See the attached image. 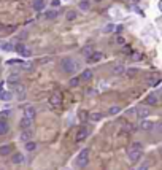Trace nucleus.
<instances>
[{"label":"nucleus","instance_id":"1","mask_svg":"<svg viewBox=\"0 0 162 170\" xmlns=\"http://www.w3.org/2000/svg\"><path fill=\"white\" fill-rule=\"evenodd\" d=\"M60 67H62V70L65 73L72 75L78 70V62H76L75 59H72V57H64V59L60 60Z\"/></svg>","mask_w":162,"mask_h":170},{"label":"nucleus","instance_id":"2","mask_svg":"<svg viewBox=\"0 0 162 170\" xmlns=\"http://www.w3.org/2000/svg\"><path fill=\"white\" fill-rule=\"evenodd\" d=\"M87 164H89V149L84 148L80 151L78 158H76V165H78L80 169H84Z\"/></svg>","mask_w":162,"mask_h":170},{"label":"nucleus","instance_id":"3","mask_svg":"<svg viewBox=\"0 0 162 170\" xmlns=\"http://www.w3.org/2000/svg\"><path fill=\"white\" fill-rule=\"evenodd\" d=\"M11 92H13V94H16L19 100L26 99V89H24V86H22L21 83H19V84H16V86H13V87H11Z\"/></svg>","mask_w":162,"mask_h":170},{"label":"nucleus","instance_id":"4","mask_svg":"<svg viewBox=\"0 0 162 170\" xmlns=\"http://www.w3.org/2000/svg\"><path fill=\"white\" fill-rule=\"evenodd\" d=\"M100 59H102V53H100V51H92V53H91L89 56L86 57L87 64H96V62H100Z\"/></svg>","mask_w":162,"mask_h":170},{"label":"nucleus","instance_id":"5","mask_svg":"<svg viewBox=\"0 0 162 170\" xmlns=\"http://www.w3.org/2000/svg\"><path fill=\"white\" fill-rule=\"evenodd\" d=\"M87 135H89V129L80 127L78 132H76V135H75V142H83V140H86Z\"/></svg>","mask_w":162,"mask_h":170},{"label":"nucleus","instance_id":"6","mask_svg":"<svg viewBox=\"0 0 162 170\" xmlns=\"http://www.w3.org/2000/svg\"><path fill=\"white\" fill-rule=\"evenodd\" d=\"M150 114H151V110H150L148 107H140V108H137V116L140 118V119H146Z\"/></svg>","mask_w":162,"mask_h":170},{"label":"nucleus","instance_id":"7","mask_svg":"<svg viewBox=\"0 0 162 170\" xmlns=\"http://www.w3.org/2000/svg\"><path fill=\"white\" fill-rule=\"evenodd\" d=\"M49 103H51L53 107H59V105L62 103V96H60L59 92L51 94V97H49Z\"/></svg>","mask_w":162,"mask_h":170},{"label":"nucleus","instance_id":"8","mask_svg":"<svg viewBox=\"0 0 162 170\" xmlns=\"http://www.w3.org/2000/svg\"><path fill=\"white\" fill-rule=\"evenodd\" d=\"M24 116L33 121V118L37 116V110H35V108L32 107V105H27V107L24 108Z\"/></svg>","mask_w":162,"mask_h":170},{"label":"nucleus","instance_id":"9","mask_svg":"<svg viewBox=\"0 0 162 170\" xmlns=\"http://www.w3.org/2000/svg\"><path fill=\"white\" fill-rule=\"evenodd\" d=\"M94 78V72L91 69H86V70H83L81 72V75H80V80L81 81H91Z\"/></svg>","mask_w":162,"mask_h":170},{"label":"nucleus","instance_id":"10","mask_svg":"<svg viewBox=\"0 0 162 170\" xmlns=\"http://www.w3.org/2000/svg\"><path fill=\"white\" fill-rule=\"evenodd\" d=\"M141 158V151H138V149H130L129 151V161L130 162H138Z\"/></svg>","mask_w":162,"mask_h":170},{"label":"nucleus","instance_id":"11","mask_svg":"<svg viewBox=\"0 0 162 170\" xmlns=\"http://www.w3.org/2000/svg\"><path fill=\"white\" fill-rule=\"evenodd\" d=\"M157 102H159V97H157L156 92H151L150 96L145 99V103H148V105H157Z\"/></svg>","mask_w":162,"mask_h":170},{"label":"nucleus","instance_id":"12","mask_svg":"<svg viewBox=\"0 0 162 170\" xmlns=\"http://www.w3.org/2000/svg\"><path fill=\"white\" fill-rule=\"evenodd\" d=\"M24 161H26V156L22 154V153H15V154L11 156V162L13 164H22Z\"/></svg>","mask_w":162,"mask_h":170},{"label":"nucleus","instance_id":"13","mask_svg":"<svg viewBox=\"0 0 162 170\" xmlns=\"http://www.w3.org/2000/svg\"><path fill=\"white\" fill-rule=\"evenodd\" d=\"M140 129L141 130H153L154 129V122L153 121H146V119H143L141 121V124H140Z\"/></svg>","mask_w":162,"mask_h":170},{"label":"nucleus","instance_id":"14","mask_svg":"<svg viewBox=\"0 0 162 170\" xmlns=\"http://www.w3.org/2000/svg\"><path fill=\"white\" fill-rule=\"evenodd\" d=\"M32 119H29V118H22V119H21V122H19V124H21V129H24V130H29V129L30 127H32Z\"/></svg>","mask_w":162,"mask_h":170},{"label":"nucleus","instance_id":"15","mask_svg":"<svg viewBox=\"0 0 162 170\" xmlns=\"http://www.w3.org/2000/svg\"><path fill=\"white\" fill-rule=\"evenodd\" d=\"M32 8L35 10V11H42V10L45 8V2H43V0H33Z\"/></svg>","mask_w":162,"mask_h":170},{"label":"nucleus","instance_id":"16","mask_svg":"<svg viewBox=\"0 0 162 170\" xmlns=\"http://www.w3.org/2000/svg\"><path fill=\"white\" fill-rule=\"evenodd\" d=\"M113 75H123L124 72H126V67L123 65V64H116V65H113Z\"/></svg>","mask_w":162,"mask_h":170},{"label":"nucleus","instance_id":"17","mask_svg":"<svg viewBox=\"0 0 162 170\" xmlns=\"http://www.w3.org/2000/svg\"><path fill=\"white\" fill-rule=\"evenodd\" d=\"M8 84H11V87L13 86H16V84H19V75L18 73H11L8 76Z\"/></svg>","mask_w":162,"mask_h":170},{"label":"nucleus","instance_id":"18","mask_svg":"<svg viewBox=\"0 0 162 170\" xmlns=\"http://www.w3.org/2000/svg\"><path fill=\"white\" fill-rule=\"evenodd\" d=\"M10 130V124L6 121H0V135H6Z\"/></svg>","mask_w":162,"mask_h":170},{"label":"nucleus","instance_id":"19","mask_svg":"<svg viewBox=\"0 0 162 170\" xmlns=\"http://www.w3.org/2000/svg\"><path fill=\"white\" fill-rule=\"evenodd\" d=\"M76 18H78V13H76L75 10H69V11H67V15H65L67 21H75Z\"/></svg>","mask_w":162,"mask_h":170},{"label":"nucleus","instance_id":"20","mask_svg":"<svg viewBox=\"0 0 162 170\" xmlns=\"http://www.w3.org/2000/svg\"><path fill=\"white\" fill-rule=\"evenodd\" d=\"M8 154H11V145L0 146V156H8Z\"/></svg>","mask_w":162,"mask_h":170},{"label":"nucleus","instance_id":"21","mask_svg":"<svg viewBox=\"0 0 162 170\" xmlns=\"http://www.w3.org/2000/svg\"><path fill=\"white\" fill-rule=\"evenodd\" d=\"M11 97H13V92L11 91H2L0 92V100H11Z\"/></svg>","mask_w":162,"mask_h":170},{"label":"nucleus","instance_id":"22","mask_svg":"<svg viewBox=\"0 0 162 170\" xmlns=\"http://www.w3.org/2000/svg\"><path fill=\"white\" fill-rule=\"evenodd\" d=\"M80 10H83V11H87V10L91 8V2L89 0H81V2L78 3Z\"/></svg>","mask_w":162,"mask_h":170},{"label":"nucleus","instance_id":"23","mask_svg":"<svg viewBox=\"0 0 162 170\" xmlns=\"http://www.w3.org/2000/svg\"><path fill=\"white\" fill-rule=\"evenodd\" d=\"M102 118H103V114H102V113H99V111H96V113H91V114H89V119H91V121H94V122L100 121Z\"/></svg>","mask_w":162,"mask_h":170},{"label":"nucleus","instance_id":"24","mask_svg":"<svg viewBox=\"0 0 162 170\" xmlns=\"http://www.w3.org/2000/svg\"><path fill=\"white\" fill-rule=\"evenodd\" d=\"M30 138H32V132H30V130H22L21 140L22 142H30Z\"/></svg>","mask_w":162,"mask_h":170},{"label":"nucleus","instance_id":"25","mask_svg":"<svg viewBox=\"0 0 162 170\" xmlns=\"http://www.w3.org/2000/svg\"><path fill=\"white\" fill-rule=\"evenodd\" d=\"M118 113H121V107H118V105L108 108V114H110V116H114V114H118Z\"/></svg>","mask_w":162,"mask_h":170},{"label":"nucleus","instance_id":"26","mask_svg":"<svg viewBox=\"0 0 162 170\" xmlns=\"http://www.w3.org/2000/svg\"><path fill=\"white\" fill-rule=\"evenodd\" d=\"M15 51L19 54V56H22V53L26 51V46H24V43H16L15 45Z\"/></svg>","mask_w":162,"mask_h":170},{"label":"nucleus","instance_id":"27","mask_svg":"<svg viewBox=\"0 0 162 170\" xmlns=\"http://www.w3.org/2000/svg\"><path fill=\"white\" fill-rule=\"evenodd\" d=\"M45 18L46 19H56L57 18V11L56 10H48V11L45 13Z\"/></svg>","mask_w":162,"mask_h":170},{"label":"nucleus","instance_id":"28","mask_svg":"<svg viewBox=\"0 0 162 170\" xmlns=\"http://www.w3.org/2000/svg\"><path fill=\"white\" fill-rule=\"evenodd\" d=\"M26 149L27 151H35L37 149V142H26Z\"/></svg>","mask_w":162,"mask_h":170},{"label":"nucleus","instance_id":"29","mask_svg":"<svg viewBox=\"0 0 162 170\" xmlns=\"http://www.w3.org/2000/svg\"><path fill=\"white\" fill-rule=\"evenodd\" d=\"M114 29H116V26L113 22H110V24H107L103 27V33H111V32H114Z\"/></svg>","mask_w":162,"mask_h":170},{"label":"nucleus","instance_id":"30","mask_svg":"<svg viewBox=\"0 0 162 170\" xmlns=\"http://www.w3.org/2000/svg\"><path fill=\"white\" fill-rule=\"evenodd\" d=\"M81 83V80H80V76H73L72 80L69 81V84H70V87H76L78 84Z\"/></svg>","mask_w":162,"mask_h":170},{"label":"nucleus","instance_id":"31","mask_svg":"<svg viewBox=\"0 0 162 170\" xmlns=\"http://www.w3.org/2000/svg\"><path fill=\"white\" fill-rule=\"evenodd\" d=\"M124 73H126L127 78H134L135 75L138 73V70H137V69H126V72H124Z\"/></svg>","mask_w":162,"mask_h":170},{"label":"nucleus","instance_id":"32","mask_svg":"<svg viewBox=\"0 0 162 170\" xmlns=\"http://www.w3.org/2000/svg\"><path fill=\"white\" fill-rule=\"evenodd\" d=\"M130 57H132V60H135V62H137V60H141V59H143V54H141V53H132V54H130Z\"/></svg>","mask_w":162,"mask_h":170},{"label":"nucleus","instance_id":"33","mask_svg":"<svg viewBox=\"0 0 162 170\" xmlns=\"http://www.w3.org/2000/svg\"><path fill=\"white\" fill-rule=\"evenodd\" d=\"M22 70H27V72H29V70H32L33 69V64L32 62H22Z\"/></svg>","mask_w":162,"mask_h":170},{"label":"nucleus","instance_id":"34","mask_svg":"<svg viewBox=\"0 0 162 170\" xmlns=\"http://www.w3.org/2000/svg\"><path fill=\"white\" fill-rule=\"evenodd\" d=\"M141 148H143V146H141L140 142H134L132 146H130V149H138V151H141Z\"/></svg>","mask_w":162,"mask_h":170},{"label":"nucleus","instance_id":"35","mask_svg":"<svg viewBox=\"0 0 162 170\" xmlns=\"http://www.w3.org/2000/svg\"><path fill=\"white\" fill-rule=\"evenodd\" d=\"M87 118H89V114H87L84 110H81V111H80V119H81V121H86Z\"/></svg>","mask_w":162,"mask_h":170},{"label":"nucleus","instance_id":"36","mask_svg":"<svg viewBox=\"0 0 162 170\" xmlns=\"http://www.w3.org/2000/svg\"><path fill=\"white\" fill-rule=\"evenodd\" d=\"M2 49H5V51H11V49H15V46H13L11 43H5V45H2Z\"/></svg>","mask_w":162,"mask_h":170},{"label":"nucleus","instance_id":"37","mask_svg":"<svg viewBox=\"0 0 162 170\" xmlns=\"http://www.w3.org/2000/svg\"><path fill=\"white\" fill-rule=\"evenodd\" d=\"M116 43L118 45H126V38H124V37H121V35H118V38H116Z\"/></svg>","mask_w":162,"mask_h":170},{"label":"nucleus","instance_id":"38","mask_svg":"<svg viewBox=\"0 0 162 170\" xmlns=\"http://www.w3.org/2000/svg\"><path fill=\"white\" fill-rule=\"evenodd\" d=\"M92 51H94V49H92V46H87V48H84V49H83V54H84V56L87 57V56H89L91 53H92Z\"/></svg>","mask_w":162,"mask_h":170},{"label":"nucleus","instance_id":"39","mask_svg":"<svg viewBox=\"0 0 162 170\" xmlns=\"http://www.w3.org/2000/svg\"><path fill=\"white\" fill-rule=\"evenodd\" d=\"M123 51H124V54H132V48H130L129 45H124Z\"/></svg>","mask_w":162,"mask_h":170},{"label":"nucleus","instance_id":"40","mask_svg":"<svg viewBox=\"0 0 162 170\" xmlns=\"http://www.w3.org/2000/svg\"><path fill=\"white\" fill-rule=\"evenodd\" d=\"M8 114H10V111H8V110L2 111V113H0V118H2V121H5L6 118H8Z\"/></svg>","mask_w":162,"mask_h":170},{"label":"nucleus","instance_id":"41","mask_svg":"<svg viewBox=\"0 0 162 170\" xmlns=\"http://www.w3.org/2000/svg\"><path fill=\"white\" fill-rule=\"evenodd\" d=\"M30 56H32V51H30L29 48H26V51L22 53V57H30Z\"/></svg>","mask_w":162,"mask_h":170},{"label":"nucleus","instance_id":"42","mask_svg":"<svg viewBox=\"0 0 162 170\" xmlns=\"http://www.w3.org/2000/svg\"><path fill=\"white\" fill-rule=\"evenodd\" d=\"M150 169V165H148V162H145V164H141L140 167H138V170H148Z\"/></svg>","mask_w":162,"mask_h":170},{"label":"nucleus","instance_id":"43","mask_svg":"<svg viewBox=\"0 0 162 170\" xmlns=\"http://www.w3.org/2000/svg\"><path fill=\"white\" fill-rule=\"evenodd\" d=\"M51 5L53 6H59L60 5V0H51Z\"/></svg>","mask_w":162,"mask_h":170},{"label":"nucleus","instance_id":"44","mask_svg":"<svg viewBox=\"0 0 162 170\" xmlns=\"http://www.w3.org/2000/svg\"><path fill=\"white\" fill-rule=\"evenodd\" d=\"M157 134L162 135V122H159V124H157Z\"/></svg>","mask_w":162,"mask_h":170},{"label":"nucleus","instance_id":"45","mask_svg":"<svg viewBox=\"0 0 162 170\" xmlns=\"http://www.w3.org/2000/svg\"><path fill=\"white\" fill-rule=\"evenodd\" d=\"M124 29V26H116V29H114V30H118V32H121V30H123Z\"/></svg>","mask_w":162,"mask_h":170},{"label":"nucleus","instance_id":"46","mask_svg":"<svg viewBox=\"0 0 162 170\" xmlns=\"http://www.w3.org/2000/svg\"><path fill=\"white\" fill-rule=\"evenodd\" d=\"M92 2H102V0H92Z\"/></svg>","mask_w":162,"mask_h":170},{"label":"nucleus","instance_id":"47","mask_svg":"<svg viewBox=\"0 0 162 170\" xmlns=\"http://www.w3.org/2000/svg\"><path fill=\"white\" fill-rule=\"evenodd\" d=\"M159 6H161V10H162V2H161V3H159Z\"/></svg>","mask_w":162,"mask_h":170},{"label":"nucleus","instance_id":"48","mask_svg":"<svg viewBox=\"0 0 162 170\" xmlns=\"http://www.w3.org/2000/svg\"><path fill=\"white\" fill-rule=\"evenodd\" d=\"M0 32H2V24H0Z\"/></svg>","mask_w":162,"mask_h":170},{"label":"nucleus","instance_id":"49","mask_svg":"<svg viewBox=\"0 0 162 170\" xmlns=\"http://www.w3.org/2000/svg\"><path fill=\"white\" fill-rule=\"evenodd\" d=\"M161 154H162V148H161Z\"/></svg>","mask_w":162,"mask_h":170}]
</instances>
